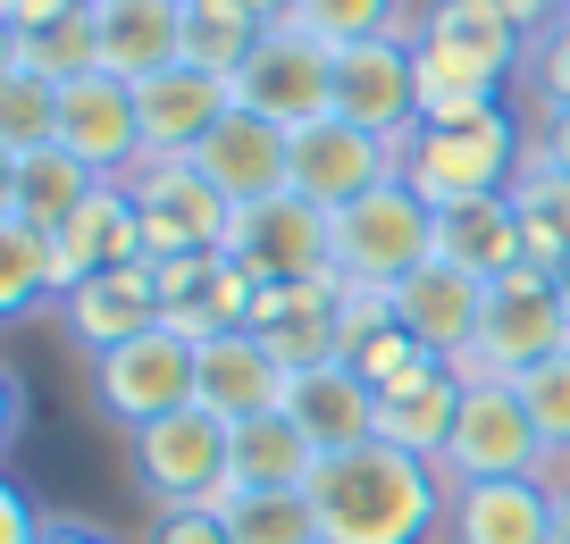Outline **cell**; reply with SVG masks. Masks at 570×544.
Masks as SVG:
<instances>
[{
	"instance_id": "cell-1",
	"label": "cell",
	"mask_w": 570,
	"mask_h": 544,
	"mask_svg": "<svg viewBox=\"0 0 570 544\" xmlns=\"http://www.w3.org/2000/svg\"><path fill=\"white\" fill-rule=\"evenodd\" d=\"M311 511H320V544H428L436 520L453 511V486L436 461L370 436L320 461Z\"/></svg>"
},
{
	"instance_id": "cell-2",
	"label": "cell",
	"mask_w": 570,
	"mask_h": 544,
	"mask_svg": "<svg viewBox=\"0 0 570 544\" xmlns=\"http://www.w3.org/2000/svg\"><path fill=\"white\" fill-rule=\"evenodd\" d=\"M529 26L503 9V0H428L420 34V126H462V118H487L503 109V85L529 51Z\"/></svg>"
},
{
	"instance_id": "cell-3",
	"label": "cell",
	"mask_w": 570,
	"mask_h": 544,
	"mask_svg": "<svg viewBox=\"0 0 570 544\" xmlns=\"http://www.w3.org/2000/svg\"><path fill=\"white\" fill-rule=\"evenodd\" d=\"M520 159H529L520 118L512 109H487V118H462V126H420V135L403 142V185L428 210H453V201L512 194Z\"/></svg>"
},
{
	"instance_id": "cell-4",
	"label": "cell",
	"mask_w": 570,
	"mask_h": 544,
	"mask_svg": "<svg viewBox=\"0 0 570 544\" xmlns=\"http://www.w3.org/2000/svg\"><path fill=\"white\" fill-rule=\"evenodd\" d=\"M428 260H436V210L411 194L403 176L377 185L370 201H353V210H336V285H353V294H394V285H403L411 268H428Z\"/></svg>"
},
{
	"instance_id": "cell-5",
	"label": "cell",
	"mask_w": 570,
	"mask_h": 544,
	"mask_svg": "<svg viewBox=\"0 0 570 544\" xmlns=\"http://www.w3.org/2000/svg\"><path fill=\"white\" fill-rule=\"evenodd\" d=\"M126 469H135V486L160 511L218 503V494L235 486V427L210 419L202 403H185V411H168V419H151V427L126 436Z\"/></svg>"
},
{
	"instance_id": "cell-6",
	"label": "cell",
	"mask_w": 570,
	"mask_h": 544,
	"mask_svg": "<svg viewBox=\"0 0 570 544\" xmlns=\"http://www.w3.org/2000/svg\"><path fill=\"white\" fill-rule=\"evenodd\" d=\"M194 394H202V344L177 335L168 318L151 335H135V344H118V352H92V403L126 436L168 419V411H185Z\"/></svg>"
},
{
	"instance_id": "cell-7",
	"label": "cell",
	"mask_w": 570,
	"mask_h": 544,
	"mask_svg": "<svg viewBox=\"0 0 570 544\" xmlns=\"http://www.w3.org/2000/svg\"><path fill=\"white\" fill-rule=\"evenodd\" d=\"M142 210V260H185V251H227L235 201L218 194L194 159H135L118 176Z\"/></svg>"
},
{
	"instance_id": "cell-8",
	"label": "cell",
	"mask_w": 570,
	"mask_h": 544,
	"mask_svg": "<svg viewBox=\"0 0 570 544\" xmlns=\"http://www.w3.org/2000/svg\"><path fill=\"white\" fill-rule=\"evenodd\" d=\"M227 260H244L261 285H311L336 277V210L303 201L294 185L268 201H244L227 227Z\"/></svg>"
},
{
	"instance_id": "cell-9",
	"label": "cell",
	"mask_w": 570,
	"mask_h": 544,
	"mask_svg": "<svg viewBox=\"0 0 570 544\" xmlns=\"http://www.w3.org/2000/svg\"><path fill=\"white\" fill-rule=\"evenodd\" d=\"M546 436H537L529 403H520L512 377H462V419L445 444V486H479V477H537Z\"/></svg>"
},
{
	"instance_id": "cell-10",
	"label": "cell",
	"mask_w": 570,
	"mask_h": 544,
	"mask_svg": "<svg viewBox=\"0 0 570 544\" xmlns=\"http://www.w3.org/2000/svg\"><path fill=\"white\" fill-rule=\"evenodd\" d=\"M227 92H235V109H252V118H268V126H311V118H327V92H336V51L327 42H311L303 26H268L261 42H252V59L227 76Z\"/></svg>"
},
{
	"instance_id": "cell-11",
	"label": "cell",
	"mask_w": 570,
	"mask_h": 544,
	"mask_svg": "<svg viewBox=\"0 0 570 544\" xmlns=\"http://www.w3.org/2000/svg\"><path fill=\"white\" fill-rule=\"evenodd\" d=\"M394 176H403V151L377 142V135H361V126H344L336 109L285 135V185L303 201H320V210H353V201H370L377 185H394Z\"/></svg>"
},
{
	"instance_id": "cell-12",
	"label": "cell",
	"mask_w": 570,
	"mask_h": 544,
	"mask_svg": "<svg viewBox=\"0 0 570 544\" xmlns=\"http://www.w3.org/2000/svg\"><path fill=\"white\" fill-rule=\"evenodd\" d=\"M327 109H336L344 126H361V135H377V142H394V151H403V142L420 135V51H411L403 34L344 42Z\"/></svg>"
},
{
	"instance_id": "cell-13",
	"label": "cell",
	"mask_w": 570,
	"mask_h": 544,
	"mask_svg": "<svg viewBox=\"0 0 570 544\" xmlns=\"http://www.w3.org/2000/svg\"><path fill=\"white\" fill-rule=\"evenodd\" d=\"M570 344V318H562V294H553L546 268H512L503 285H487V327H479V352L453 360V377H520L537 369L546 352Z\"/></svg>"
},
{
	"instance_id": "cell-14",
	"label": "cell",
	"mask_w": 570,
	"mask_h": 544,
	"mask_svg": "<svg viewBox=\"0 0 570 544\" xmlns=\"http://www.w3.org/2000/svg\"><path fill=\"white\" fill-rule=\"evenodd\" d=\"M386 310H394V327H403L411 344H428L436 360H470V352H479V327H487V285L470 277V268H453V260H428L386 294Z\"/></svg>"
},
{
	"instance_id": "cell-15",
	"label": "cell",
	"mask_w": 570,
	"mask_h": 544,
	"mask_svg": "<svg viewBox=\"0 0 570 544\" xmlns=\"http://www.w3.org/2000/svg\"><path fill=\"white\" fill-rule=\"evenodd\" d=\"M235 109L227 76L210 68H168L151 76V85H135V126H142V159H194L202 142H210V126Z\"/></svg>"
},
{
	"instance_id": "cell-16",
	"label": "cell",
	"mask_w": 570,
	"mask_h": 544,
	"mask_svg": "<svg viewBox=\"0 0 570 544\" xmlns=\"http://www.w3.org/2000/svg\"><path fill=\"white\" fill-rule=\"evenodd\" d=\"M244 327L285 360V377H294V369H320V360H336V352H344V285L336 277L261 285V301H252Z\"/></svg>"
},
{
	"instance_id": "cell-17",
	"label": "cell",
	"mask_w": 570,
	"mask_h": 544,
	"mask_svg": "<svg viewBox=\"0 0 570 544\" xmlns=\"http://www.w3.org/2000/svg\"><path fill=\"white\" fill-rule=\"evenodd\" d=\"M126 260H142V210H135V194H126L118 176H109V185H92L85 210L51 235V294L68 301L85 277L126 268Z\"/></svg>"
},
{
	"instance_id": "cell-18",
	"label": "cell",
	"mask_w": 570,
	"mask_h": 544,
	"mask_svg": "<svg viewBox=\"0 0 570 544\" xmlns=\"http://www.w3.org/2000/svg\"><path fill=\"white\" fill-rule=\"evenodd\" d=\"M59 151H76L92 176L135 168L142 159L135 85H118V76H76V85H59Z\"/></svg>"
},
{
	"instance_id": "cell-19",
	"label": "cell",
	"mask_w": 570,
	"mask_h": 544,
	"mask_svg": "<svg viewBox=\"0 0 570 544\" xmlns=\"http://www.w3.org/2000/svg\"><path fill=\"white\" fill-rule=\"evenodd\" d=\"M210 419L244 427V419H268L285 403V360L261 344L252 327H218L202 335V394H194Z\"/></svg>"
},
{
	"instance_id": "cell-20",
	"label": "cell",
	"mask_w": 570,
	"mask_h": 544,
	"mask_svg": "<svg viewBox=\"0 0 570 544\" xmlns=\"http://www.w3.org/2000/svg\"><path fill=\"white\" fill-rule=\"evenodd\" d=\"M285 419L303 427L320 453H344V444H370L377 436V386L353 369V360H320V369H294L285 377Z\"/></svg>"
},
{
	"instance_id": "cell-21",
	"label": "cell",
	"mask_w": 570,
	"mask_h": 544,
	"mask_svg": "<svg viewBox=\"0 0 570 544\" xmlns=\"http://www.w3.org/2000/svg\"><path fill=\"white\" fill-rule=\"evenodd\" d=\"M92 34H101V76L151 85L185 59V0H92Z\"/></svg>"
},
{
	"instance_id": "cell-22",
	"label": "cell",
	"mask_w": 570,
	"mask_h": 544,
	"mask_svg": "<svg viewBox=\"0 0 570 544\" xmlns=\"http://www.w3.org/2000/svg\"><path fill=\"white\" fill-rule=\"evenodd\" d=\"M168 318L160 301V277H151V260H126V268H101V277H85L68 294V335L85 352H118L135 344V335H151Z\"/></svg>"
},
{
	"instance_id": "cell-23",
	"label": "cell",
	"mask_w": 570,
	"mask_h": 544,
	"mask_svg": "<svg viewBox=\"0 0 570 544\" xmlns=\"http://www.w3.org/2000/svg\"><path fill=\"white\" fill-rule=\"evenodd\" d=\"M92 185H109V176H92L76 151H26V159H0V218L9 227H35V235H59L76 210L92 201Z\"/></svg>"
},
{
	"instance_id": "cell-24",
	"label": "cell",
	"mask_w": 570,
	"mask_h": 544,
	"mask_svg": "<svg viewBox=\"0 0 570 544\" xmlns=\"http://www.w3.org/2000/svg\"><path fill=\"white\" fill-rule=\"evenodd\" d=\"M453 544H553V486L546 477H479L453 486Z\"/></svg>"
},
{
	"instance_id": "cell-25",
	"label": "cell",
	"mask_w": 570,
	"mask_h": 544,
	"mask_svg": "<svg viewBox=\"0 0 570 544\" xmlns=\"http://www.w3.org/2000/svg\"><path fill=\"white\" fill-rule=\"evenodd\" d=\"M194 168L210 176L235 210H244V201H268V194H285V126L252 118V109H227V118L210 126V142L194 151Z\"/></svg>"
},
{
	"instance_id": "cell-26",
	"label": "cell",
	"mask_w": 570,
	"mask_h": 544,
	"mask_svg": "<svg viewBox=\"0 0 570 544\" xmlns=\"http://www.w3.org/2000/svg\"><path fill=\"white\" fill-rule=\"evenodd\" d=\"M436 260L470 268L479 285H503L512 268H529V227H520L512 194H487V201H453V210H436Z\"/></svg>"
},
{
	"instance_id": "cell-27",
	"label": "cell",
	"mask_w": 570,
	"mask_h": 544,
	"mask_svg": "<svg viewBox=\"0 0 570 544\" xmlns=\"http://www.w3.org/2000/svg\"><path fill=\"white\" fill-rule=\"evenodd\" d=\"M320 461H327V453H320L294 419H285V411L235 427V486H252V494H311Z\"/></svg>"
},
{
	"instance_id": "cell-28",
	"label": "cell",
	"mask_w": 570,
	"mask_h": 544,
	"mask_svg": "<svg viewBox=\"0 0 570 544\" xmlns=\"http://www.w3.org/2000/svg\"><path fill=\"white\" fill-rule=\"evenodd\" d=\"M453 419H462V377L453 369L420 377V386H403V394H377V444H403V453H420V461H445Z\"/></svg>"
},
{
	"instance_id": "cell-29",
	"label": "cell",
	"mask_w": 570,
	"mask_h": 544,
	"mask_svg": "<svg viewBox=\"0 0 570 544\" xmlns=\"http://www.w3.org/2000/svg\"><path fill=\"white\" fill-rule=\"evenodd\" d=\"M512 210H520V227H529V268L553 277V268L570 260V176L546 168L537 142H529V159H520V176H512Z\"/></svg>"
},
{
	"instance_id": "cell-30",
	"label": "cell",
	"mask_w": 570,
	"mask_h": 544,
	"mask_svg": "<svg viewBox=\"0 0 570 544\" xmlns=\"http://www.w3.org/2000/svg\"><path fill=\"white\" fill-rule=\"evenodd\" d=\"M59 142V85L18 59H0V159H26V151H51Z\"/></svg>"
},
{
	"instance_id": "cell-31",
	"label": "cell",
	"mask_w": 570,
	"mask_h": 544,
	"mask_svg": "<svg viewBox=\"0 0 570 544\" xmlns=\"http://www.w3.org/2000/svg\"><path fill=\"white\" fill-rule=\"evenodd\" d=\"M261 34H268V26L252 18V9H235V0H185V68L235 76Z\"/></svg>"
},
{
	"instance_id": "cell-32",
	"label": "cell",
	"mask_w": 570,
	"mask_h": 544,
	"mask_svg": "<svg viewBox=\"0 0 570 544\" xmlns=\"http://www.w3.org/2000/svg\"><path fill=\"white\" fill-rule=\"evenodd\" d=\"M218 520L235 527V544H320V511H311V494L227 486V494H218Z\"/></svg>"
},
{
	"instance_id": "cell-33",
	"label": "cell",
	"mask_w": 570,
	"mask_h": 544,
	"mask_svg": "<svg viewBox=\"0 0 570 544\" xmlns=\"http://www.w3.org/2000/svg\"><path fill=\"white\" fill-rule=\"evenodd\" d=\"M42 294H51V235L0 218V318H26Z\"/></svg>"
},
{
	"instance_id": "cell-34",
	"label": "cell",
	"mask_w": 570,
	"mask_h": 544,
	"mask_svg": "<svg viewBox=\"0 0 570 544\" xmlns=\"http://www.w3.org/2000/svg\"><path fill=\"white\" fill-rule=\"evenodd\" d=\"M311 42H327V51H344V42H370V34H403L394 26V0H294V18Z\"/></svg>"
},
{
	"instance_id": "cell-35",
	"label": "cell",
	"mask_w": 570,
	"mask_h": 544,
	"mask_svg": "<svg viewBox=\"0 0 570 544\" xmlns=\"http://www.w3.org/2000/svg\"><path fill=\"white\" fill-rule=\"evenodd\" d=\"M512 386H520V403H529V419H537V436H546V453H570V344L546 352L537 369H520Z\"/></svg>"
},
{
	"instance_id": "cell-36",
	"label": "cell",
	"mask_w": 570,
	"mask_h": 544,
	"mask_svg": "<svg viewBox=\"0 0 570 544\" xmlns=\"http://www.w3.org/2000/svg\"><path fill=\"white\" fill-rule=\"evenodd\" d=\"M142 544H235V527L218 520V503H177L151 520V536Z\"/></svg>"
},
{
	"instance_id": "cell-37",
	"label": "cell",
	"mask_w": 570,
	"mask_h": 544,
	"mask_svg": "<svg viewBox=\"0 0 570 544\" xmlns=\"http://www.w3.org/2000/svg\"><path fill=\"white\" fill-rule=\"evenodd\" d=\"M42 511H35V494L26 486H0V544H42Z\"/></svg>"
},
{
	"instance_id": "cell-38",
	"label": "cell",
	"mask_w": 570,
	"mask_h": 544,
	"mask_svg": "<svg viewBox=\"0 0 570 544\" xmlns=\"http://www.w3.org/2000/svg\"><path fill=\"white\" fill-rule=\"evenodd\" d=\"M537 159L570 176V109H546V135H537Z\"/></svg>"
},
{
	"instance_id": "cell-39",
	"label": "cell",
	"mask_w": 570,
	"mask_h": 544,
	"mask_svg": "<svg viewBox=\"0 0 570 544\" xmlns=\"http://www.w3.org/2000/svg\"><path fill=\"white\" fill-rule=\"evenodd\" d=\"M42 544H118V536L92 527V520H51V527H42Z\"/></svg>"
},
{
	"instance_id": "cell-40",
	"label": "cell",
	"mask_w": 570,
	"mask_h": 544,
	"mask_svg": "<svg viewBox=\"0 0 570 544\" xmlns=\"http://www.w3.org/2000/svg\"><path fill=\"white\" fill-rule=\"evenodd\" d=\"M18 419H26V386L18 369H0V436H18Z\"/></svg>"
},
{
	"instance_id": "cell-41",
	"label": "cell",
	"mask_w": 570,
	"mask_h": 544,
	"mask_svg": "<svg viewBox=\"0 0 570 544\" xmlns=\"http://www.w3.org/2000/svg\"><path fill=\"white\" fill-rule=\"evenodd\" d=\"M503 9H512L520 26H537V34H546V26H553V9H562V0H503Z\"/></svg>"
},
{
	"instance_id": "cell-42",
	"label": "cell",
	"mask_w": 570,
	"mask_h": 544,
	"mask_svg": "<svg viewBox=\"0 0 570 544\" xmlns=\"http://www.w3.org/2000/svg\"><path fill=\"white\" fill-rule=\"evenodd\" d=\"M235 9H252L261 26H285V18H294V0H235Z\"/></svg>"
},
{
	"instance_id": "cell-43",
	"label": "cell",
	"mask_w": 570,
	"mask_h": 544,
	"mask_svg": "<svg viewBox=\"0 0 570 544\" xmlns=\"http://www.w3.org/2000/svg\"><path fill=\"white\" fill-rule=\"evenodd\" d=\"M553 544H570V486L553 494Z\"/></svg>"
},
{
	"instance_id": "cell-44",
	"label": "cell",
	"mask_w": 570,
	"mask_h": 544,
	"mask_svg": "<svg viewBox=\"0 0 570 544\" xmlns=\"http://www.w3.org/2000/svg\"><path fill=\"white\" fill-rule=\"evenodd\" d=\"M553 294H562V318H570V260L553 268Z\"/></svg>"
}]
</instances>
